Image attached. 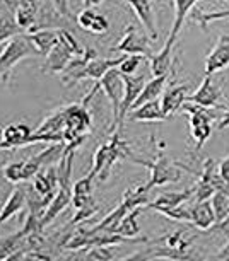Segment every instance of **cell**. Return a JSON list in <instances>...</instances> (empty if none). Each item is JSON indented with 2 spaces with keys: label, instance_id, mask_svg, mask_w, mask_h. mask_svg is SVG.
<instances>
[{
  "label": "cell",
  "instance_id": "4",
  "mask_svg": "<svg viewBox=\"0 0 229 261\" xmlns=\"http://www.w3.org/2000/svg\"><path fill=\"white\" fill-rule=\"evenodd\" d=\"M130 161L149 167V171H151V178H149V181H147V186L151 190L156 188V186H163V185H168V183H178L183 176L181 167L178 164H175L173 161H169V157L164 155L163 152H159L157 159H154V161L137 159L133 154L130 155Z\"/></svg>",
  "mask_w": 229,
  "mask_h": 261
},
{
  "label": "cell",
  "instance_id": "43",
  "mask_svg": "<svg viewBox=\"0 0 229 261\" xmlns=\"http://www.w3.org/2000/svg\"><path fill=\"white\" fill-rule=\"evenodd\" d=\"M217 172H219V176L224 179V183L229 186V155L224 157V159L217 164Z\"/></svg>",
  "mask_w": 229,
  "mask_h": 261
},
{
  "label": "cell",
  "instance_id": "5",
  "mask_svg": "<svg viewBox=\"0 0 229 261\" xmlns=\"http://www.w3.org/2000/svg\"><path fill=\"white\" fill-rule=\"evenodd\" d=\"M99 89H103V92L106 94L109 99V105H111V113H113V126L111 132L117 126V120L118 115H120V106H122V99H123V77L122 72L118 68H111L109 72H106L104 75L98 81Z\"/></svg>",
  "mask_w": 229,
  "mask_h": 261
},
{
  "label": "cell",
  "instance_id": "33",
  "mask_svg": "<svg viewBox=\"0 0 229 261\" xmlns=\"http://www.w3.org/2000/svg\"><path fill=\"white\" fill-rule=\"evenodd\" d=\"M159 214H163L164 217H168V219H173L176 220V222H190L192 220V206L185 203L178 205V206H173V208H164L161 210Z\"/></svg>",
  "mask_w": 229,
  "mask_h": 261
},
{
  "label": "cell",
  "instance_id": "16",
  "mask_svg": "<svg viewBox=\"0 0 229 261\" xmlns=\"http://www.w3.org/2000/svg\"><path fill=\"white\" fill-rule=\"evenodd\" d=\"M125 58H127L125 53H123V57H117V58L94 57L87 62L86 68H84V79H94V81H99L104 73L109 72L111 68H117L123 60H125Z\"/></svg>",
  "mask_w": 229,
  "mask_h": 261
},
{
  "label": "cell",
  "instance_id": "38",
  "mask_svg": "<svg viewBox=\"0 0 229 261\" xmlns=\"http://www.w3.org/2000/svg\"><path fill=\"white\" fill-rule=\"evenodd\" d=\"M93 181L94 178L91 176H84V178L77 179L76 183L72 185V195L74 196H89L93 193Z\"/></svg>",
  "mask_w": 229,
  "mask_h": 261
},
{
  "label": "cell",
  "instance_id": "46",
  "mask_svg": "<svg viewBox=\"0 0 229 261\" xmlns=\"http://www.w3.org/2000/svg\"><path fill=\"white\" fill-rule=\"evenodd\" d=\"M216 258H219V259H229V241H227L226 246H222V249L219 251Z\"/></svg>",
  "mask_w": 229,
  "mask_h": 261
},
{
  "label": "cell",
  "instance_id": "48",
  "mask_svg": "<svg viewBox=\"0 0 229 261\" xmlns=\"http://www.w3.org/2000/svg\"><path fill=\"white\" fill-rule=\"evenodd\" d=\"M0 150H9V147H7L6 144H4L2 140H0Z\"/></svg>",
  "mask_w": 229,
  "mask_h": 261
},
{
  "label": "cell",
  "instance_id": "47",
  "mask_svg": "<svg viewBox=\"0 0 229 261\" xmlns=\"http://www.w3.org/2000/svg\"><path fill=\"white\" fill-rule=\"evenodd\" d=\"M103 0H86L87 6H98V4H101Z\"/></svg>",
  "mask_w": 229,
  "mask_h": 261
},
{
  "label": "cell",
  "instance_id": "18",
  "mask_svg": "<svg viewBox=\"0 0 229 261\" xmlns=\"http://www.w3.org/2000/svg\"><path fill=\"white\" fill-rule=\"evenodd\" d=\"M127 118L130 121H164V120H168V116L164 115V111L161 108V101L159 99L144 102L142 106H139L128 113Z\"/></svg>",
  "mask_w": 229,
  "mask_h": 261
},
{
  "label": "cell",
  "instance_id": "1",
  "mask_svg": "<svg viewBox=\"0 0 229 261\" xmlns=\"http://www.w3.org/2000/svg\"><path fill=\"white\" fill-rule=\"evenodd\" d=\"M99 91V84L93 87L91 92L84 97L82 102H74L63 108L65 111V130H63V142H74L77 139H86L89 126H91V115L87 110V102Z\"/></svg>",
  "mask_w": 229,
  "mask_h": 261
},
{
  "label": "cell",
  "instance_id": "14",
  "mask_svg": "<svg viewBox=\"0 0 229 261\" xmlns=\"http://www.w3.org/2000/svg\"><path fill=\"white\" fill-rule=\"evenodd\" d=\"M176 39L168 38L164 46L159 50L156 55L151 57V73L154 77L157 75H168L171 70V62H173V46H175Z\"/></svg>",
  "mask_w": 229,
  "mask_h": 261
},
{
  "label": "cell",
  "instance_id": "22",
  "mask_svg": "<svg viewBox=\"0 0 229 261\" xmlns=\"http://www.w3.org/2000/svg\"><path fill=\"white\" fill-rule=\"evenodd\" d=\"M26 36L39 57H47L50 50L55 46V43L58 41L57 31H52V29H39V31L34 33H26Z\"/></svg>",
  "mask_w": 229,
  "mask_h": 261
},
{
  "label": "cell",
  "instance_id": "45",
  "mask_svg": "<svg viewBox=\"0 0 229 261\" xmlns=\"http://www.w3.org/2000/svg\"><path fill=\"white\" fill-rule=\"evenodd\" d=\"M227 126H229V108L224 110L222 118L217 121V130H224V128H227Z\"/></svg>",
  "mask_w": 229,
  "mask_h": 261
},
{
  "label": "cell",
  "instance_id": "20",
  "mask_svg": "<svg viewBox=\"0 0 229 261\" xmlns=\"http://www.w3.org/2000/svg\"><path fill=\"white\" fill-rule=\"evenodd\" d=\"M127 2L130 4V7L135 11L137 17L141 19L142 26L146 28L149 36H151L152 39H156L157 38V28H156V19H154L151 0H127Z\"/></svg>",
  "mask_w": 229,
  "mask_h": 261
},
{
  "label": "cell",
  "instance_id": "13",
  "mask_svg": "<svg viewBox=\"0 0 229 261\" xmlns=\"http://www.w3.org/2000/svg\"><path fill=\"white\" fill-rule=\"evenodd\" d=\"M188 97V86H173L161 97V108L164 115H175L183 108Z\"/></svg>",
  "mask_w": 229,
  "mask_h": 261
},
{
  "label": "cell",
  "instance_id": "49",
  "mask_svg": "<svg viewBox=\"0 0 229 261\" xmlns=\"http://www.w3.org/2000/svg\"><path fill=\"white\" fill-rule=\"evenodd\" d=\"M0 14H2V6H0Z\"/></svg>",
  "mask_w": 229,
  "mask_h": 261
},
{
  "label": "cell",
  "instance_id": "12",
  "mask_svg": "<svg viewBox=\"0 0 229 261\" xmlns=\"http://www.w3.org/2000/svg\"><path fill=\"white\" fill-rule=\"evenodd\" d=\"M33 134V128L26 123H9L2 128V142L9 147V150L26 147L28 139Z\"/></svg>",
  "mask_w": 229,
  "mask_h": 261
},
{
  "label": "cell",
  "instance_id": "32",
  "mask_svg": "<svg viewBox=\"0 0 229 261\" xmlns=\"http://www.w3.org/2000/svg\"><path fill=\"white\" fill-rule=\"evenodd\" d=\"M211 203H212V208H214V214H216V220L226 219L229 215V196L222 191H216L212 196H211Z\"/></svg>",
  "mask_w": 229,
  "mask_h": 261
},
{
  "label": "cell",
  "instance_id": "42",
  "mask_svg": "<svg viewBox=\"0 0 229 261\" xmlns=\"http://www.w3.org/2000/svg\"><path fill=\"white\" fill-rule=\"evenodd\" d=\"M209 230H211V232H217V234H221V236H226V238L229 239V215L226 217V219H222V220H219V222H216Z\"/></svg>",
  "mask_w": 229,
  "mask_h": 261
},
{
  "label": "cell",
  "instance_id": "28",
  "mask_svg": "<svg viewBox=\"0 0 229 261\" xmlns=\"http://www.w3.org/2000/svg\"><path fill=\"white\" fill-rule=\"evenodd\" d=\"M149 191H151V188L147 186V183L137 186L133 190H127L123 193V203L127 205L128 210H133L137 206H146L149 203Z\"/></svg>",
  "mask_w": 229,
  "mask_h": 261
},
{
  "label": "cell",
  "instance_id": "39",
  "mask_svg": "<svg viewBox=\"0 0 229 261\" xmlns=\"http://www.w3.org/2000/svg\"><path fill=\"white\" fill-rule=\"evenodd\" d=\"M195 188V193H193V196H195V201H203V200H211V196L216 193V190H214L212 185L205 183V181H197V185L193 186Z\"/></svg>",
  "mask_w": 229,
  "mask_h": 261
},
{
  "label": "cell",
  "instance_id": "34",
  "mask_svg": "<svg viewBox=\"0 0 229 261\" xmlns=\"http://www.w3.org/2000/svg\"><path fill=\"white\" fill-rule=\"evenodd\" d=\"M2 174L6 181L16 185L19 181H24V161H14L6 164V167L2 169Z\"/></svg>",
  "mask_w": 229,
  "mask_h": 261
},
{
  "label": "cell",
  "instance_id": "30",
  "mask_svg": "<svg viewBox=\"0 0 229 261\" xmlns=\"http://www.w3.org/2000/svg\"><path fill=\"white\" fill-rule=\"evenodd\" d=\"M57 38H58V43L72 53L74 57H79L84 53V48L81 46V43L77 41L76 36L68 31V29H58L57 31Z\"/></svg>",
  "mask_w": 229,
  "mask_h": 261
},
{
  "label": "cell",
  "instance_id": "3",
  "mask_svg": "<svg viewBox=\"0 0 229 261\" xmlns=\"http://www.w3.org/2000/svg\"><path fill=\"white\" fill-rule=\"evenodd\" d=\"M33 55H38V53L29 43L26 34H17V36L9 39L7 46L0 53V77H2V82L7 84L9 79H11L12 68L24 58Z\"/></svg>",
  "mask_w": 229,
  "mask_h": 261
},
{
  "label": "cell",
  "instance_id": "31",
  "mask_svg": "<svg viewBox=\"0 0 229 261\" xmlns=\"http://www.w3.org/2000/svg\"><path fill=\"white\" fill-rule=\"evenodd\" d=\"M22 248V236L12 234L0 239V259H9V256Z\"/></svg>",
  "mask_w": 229,
  "mask_h": 261
},
{
  "label": "cell",
  "instance_id": "7",
  "mask_svg": "<svg viewBox=\"0 0 229 261\" xmlns=\"http://www.w3.org/2000/svg\"><path fill=\"white\" fill-rule=\"evenodd\" d=\"M71 203H72V183L58 185L53 198L50 200L47 210L43 212L41 219H39V225H41V229H44L47 225L52 224L53 220L60 215V212L65 210V206H68Z\"/></svg>",
  "mask_w": 229,
  "mask_h": 261
},
{
  "label": "cell",
  "instance_id": "44",
  "mask_svg": "<svg viewBox=\"0 0 229 261\" xmlns=\"http://www.w3.org/2000/svg\"><path fill=\"white\" fill-rule=\"evenodd\" d=\"M19 2H21V0H2V2H0V6H2L6 11H9L11 14H16L17 7H19Z\"/></svg>",
  "mask_w": 229,
  "mask_h": 261
},
{
  "label": "cell",
  "instance_id": "27",
  "mask_svg": "<svg viewBox=\"0 0 229 261\" xmlns=\"http://www.w3.org/2000/svg\"><path fill=\"white\" fill-rule=\"evenodd\" d=\"M128 212H130V210H128V208H127V205L122 201L120 205L114 206V208H113L111 212H109V214H108L106 217H104L101 222L96 224V225H94V227H91V229H93V230H104V232H113V230L117 229V225L120 224V220L128 214Z\"/></svg>",
  "mask_w": 229,
  "mask_h": 261
},
{
  "label": "cell",
  "instance_id": "15",
  "mask_svg": "<svg viewBox=\"0 0 229 261\" xmlns=\"http://www.w3.org/2000/svg\"><path fill=\"white\" fill-rule=\"evenodd\" d=\"M195 193V188H188L185 191H166V193H161L156 200L147 203V208H152L156 212H161L164 208H173V206H178L181 203L188 201Z\"/></svg>",
  "mask_w": 229,
  "mask_h": 261
},
{
  "label": "cell",
  "instance_id": "19",
  "mask_svg": "<svg viewBox=\"0 0 229 261\" xmlns=\"http://www.w3.org/2000/svg\"><path fill=\"white\" fill-rule=\"evenodd\" d=\"M28 203V193L22 188H14L9 195V198L6 200V203L2 205L0 208V227L7 222L11 217H14L16 214H19L24 205Z\"/></svg>",
  "mask_w": 229,
  "mask_h": 261
},
{
  "label": "cell",
  "instance_id": "9",
  "mask_svg": "<svg viewBox=\"0 0 229 261\" xmlns=\"http://www.w3.org/2000/svg\"><path fill=\"white\" fill-rule=\"evenodd\" d=\"M123 99H122V106H120V115H118V120H117V126H122L123 121L130 111L132 105L135 102V99L141 94L144 84H146V77L144 75H123Z\"/></svg>",
  "mask_w": 229,
  "mask_h": 261
},
{
  "label": "cell",
  "instance_id": "25",
  "mask_svg": "<svg viewBox=\"0 0 229 261\" xmlns=\"http://www.w3.org/2000/svg\"><path fill=\"white\" fill-rule=\"evenodd\" d=\"M197 2L198 0H173V4H175V22H173L171 33H169L168 38L178 39V34L181 31L183 22H185L187 16L190 14L192 9L195 7Z\"/></svg>",
  "mask_w": 229,
  "mask_h": 261
},
{
  "label": "cell",
  "instance_id": "24",
  "mask_svg": "<svg viewBox=\"0 0 229 261\" xmlns=\"http://www.w3.org/2000/svg\"><path fill=\"white\" fill-rule=\"evenodd\" d=\"M63 130H65V111H63V108H62V110L53 111L52 115H48L44 118V120L39 123V126L36 130H33V134L63 137Z\"/></svg>",
  "mask_w": 229,
  "mask_h": 261
},
{
  "label": "cell",
  "instance_id": "21",
  "mask_svg": "<svg viewBox=\"0 0 229 261\" xmlns=\"http://www.w3.org/2000/svg\"><path fill=\"white\" fill-rule=\"evenodd\" d=\"M166 81H168V75H157V77H152L151 81H147L146 84H144L141 94H139L135 102L132 105L130 111L135 110V108H139V106H142L144 102L157 99V97L163 94V89H164V86H166Z\"/></svg>",
  "mask_w": 229,
  "mask_h": 261
},
{
  "label": "cell",
  "instance_id": "35",
  "mask_svg": "<svg viewBox=\"0 0 229 261\" xmlns=\"http://www.w3.org/2000/svg\"><path fill=\"white\" fill-rule=\"evenodd\" d=\"M98 210H99V206H98V203H96V200L91 198L84 206H81V208H77L76 215H74V219L71 220V224H68V227L79 225L81 222H84V220H89L94 214H96Z\"/></svg>",
  "mask_w": 229,
  "mask_h": 261
},
{
  "label": "cell",
  "instance_id": "36",
  "mask_svg": "<svg viewBox=\"0 0 229 261\" xmlns=\"http://www.w3.org/2000/svg\"><path fill=\"white\" fill-rule=\"evenodd\" d=\"M84 258L94 261H109L114 258V253L111 246H91V249L84 254Z\"/></svg>",
  "mask_w": 229,
  "mask_h": 261
},
{
  "label": "cell",
  "instance_id": "2",
  "mask_svg": "<svg viewBox=\"0 0 229 261\" xmlns=\"http://www.w3.org/2000/svg\"><path fill=\"white\" fill-rule=\"evenodd\" d=\"M181 110L190 115V134L192 139L195 140V150H200L203 144L211 139L212 123L217 118L216 111L212 108H205L188 101L183 105Z\"/></svg>",
  "mask_w": 229,
  "mask_h": 261
},
{
  "label": "cell",
  "instance_id": "26",
  "mask_svg": "<svg viewBox=\"0 0 229 261\" xmlns=\"http://www.w3.org/2000/svg\"><path fill=\"white\" fill-rule=\"evenodd\" d=\"M142 208L144 206H137V208L128 212V214L120 220V224L117 225V229H114L113 232L125 236V238H137V236L141 234V227H139L137 217L142 212Z\"/></svg>",
  "mask_w": 229,
  "mask_h": 261
},
{
  "label": "cell",
  "instance_id": "6",
  "mask_svg": "<svg viewBox=\"0 0 229 261\" xmlns=\"http://www.w3.org/2000/svg\"><path fill=\"white\" fill-rule=\"evenodd\" d=\"M111 51L125 53V55H142V57H152L151 46H149V39L137 31L135 26H130L127 29L125 36H123L118 45L111 46Z\"/></svg>",
  "mask_w": 229,
  "mask_h": 261
},
{
  "label": "cell",
  "instance_id": "8",
  "mask_svg": "<svg viewBox=\"0 0 229 261\" xmlns=\"http://www.w3.org/2000/svg\"><path fill=\"white\" fill-rule=\"evenodd\" d=\"M221 97H222V89L219 87V84L214 81L212 75H205V79H203L200 84V87H198L192 96H188L187 101L216 110V108H222L219 105Z\"/></svg>",
  "mask_w": 229,
  "mask_h": 261
},
{
  "label": "cell",
  "instance_id": "29",
  "mask_svg": "<svg viewBox=\"0 0 229 261\" xmlns=\"http://www.w3.org/2000/svg\"><path fill=\"white\" fill-rule=\"evenodd\" d=\"M17 34H21V28L17 26L16 17L2 7V14H0V43L9 41Z\"/></svg>",
  "mask_w": 229,
  "mask_h": 261
},
{
  "label": "cell",
  "instance_id": "41",
  "mask_svg": "<svg viewBox=\"0 0 229 261\" xmlns=\"http://www.w3.org/2000/svg\"><path fill=\"white\" fill-rule=\"evenodd\" d=\"M109 24H108V19L103 16V14H96V17H94V21L91 24V28H89V33L93 34H104L108 31Z\"/></svg>",
  "mask_w": 229,
  "mask_h": 261
},
{
  "label": "cell",
  "instance_id": "10",
  "mask_svg": "<svg viewBox=\"0 0 229 261\" xmlns=\"http://www.w3.org/2000/svg\"><path fill=\"white\" fill-rule=\"evenodd\" d=\"M94 57H98V53L94 51L93 48L84 50L82 55L74 57L72 60L68 62V65L60 72V79H62L63 86L71 87V86H76L77 82L84 81V68H86L87 62L91 60V58H94Z\"/></svg>",
  "mask_w": 229,
  "mask_h": 261
},
{
  "label": "cell",
  "instance_id": "37",
  "mask_svg": "<svg viewBox=\"0 0 229 261\" xmlns=\"http://www.w3.org/2000/svg\"><path fill=\"white\" fill-rule=\"evenodd\" d=\"M142 58H144L142 55H127L125 60H123L117 68L123 73V75H133V73L139 70V67H141Z\"/></svg>",
  "mask_w": 229,
  "mask_h": 261
},
{
  "label": "cell",
  "instance_id": "17",
  "mask_svg": "<svg viewBox=\"0 0 229 261\" xmlns=\"http://www.w3.org/2000/svg\"><path fill=\"white\" fill-rule=\"evenodd\" d=\"M216 214H214L211 200H203V201H195V205L192 206V220L190 224H193L198 230H209L216 224Z\"/></svg>",
  "mask_w": 229,
  "mask_h": 261
},
{
  "label": "cell",
  "instance_id": "40",
  "mask_svg": "<svg viewBox=\"0 0 229 261\" xmlns=\"http://www.w3.org/2000/svg\"><path fill=\"white\" fill-rule=\"evenodd\" d=\"M94 17H96V12H94L93 9L86 7V9H82V11L77 14L76 21H77V24H79V26H81L82 29H86V31H89V28H91V24H93V21H94Z\"/></svg>",
  "mask_w": 229,
  "mask_h": 261
},
{
  "label": "cell",
  "instance_id": "11",
  "mask_svg": "<svg viewBox=\"0 0 229 261\" xmlns=\"http://www.w3.org/2000/svg\"><path fill=\"white\" fill-rule=\"evenodd\" d=\"M229 67V36L222 34L219 36L216 46L209 51L205 58V75H212Z\"/></svg>",
  "mask_w": 229,
  "mask_h": 261
},
{
  "label": "cell",
  "instance_id": "23",
  "mask_svg": "<svg viewBox=\"0 0 229 261\" xmlns=\"http://www.w3.org/2000/svg\"><path fill=\"white\" fill-rule=\"evenodd\" d=\"M74 58V55L68 50H65L60 43H55V46L50 50V53L47 55V62H44L43 68L52 73H60L63 68L68 65V62H71Z\"/></svg>",
  "mask_w": 229,
  "mask_h": 261
}]
</instances>
